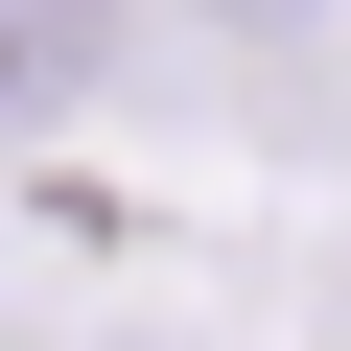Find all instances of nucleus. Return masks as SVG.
Listing matches in <instances>:
<instances>
[{
	"label": "nucleus",
	"instance_id": "1",
	"mask_svg": "<svg viewBox=\"0 0 351 351\" xmlns=\"http://www.w3.org/2000/svg\"><path fill=\"white\" fill-rule=\"evenodd\" d=\"M117 94H141V0H0V141L117 117Z\"/></svg>",
	"mask_w": 351,
	"mask_h": 351
},
{
	"label": "nucleus",
	"instance_id": "2",
	"mask_svg": "<svg viewBox=\"0 0 351 351\" xmlns=\"http://www.w3.org/2000/svg\"><path fill=\"white\" fill-rule=\"evenodd\" d=\"M188 24H211V47H328L351 0H188Z\"/></svg>",
	"mask_w": 351,
	"mask_h": 351
},
{
	"label": "nucleus",
	"instance_id": "3",
	"mask_svg": "<svg viewBox=\"0 0 351 351\" xmlns=\"http://www.w3.org/2000/svg\"><path fill=\"white\" fill-rule=\"evenodd\" d=\"M117 351H188V328H117Z\"/></svg>",
	"mask_w": 351,
	"mask_h": 351
}]
</instances>
